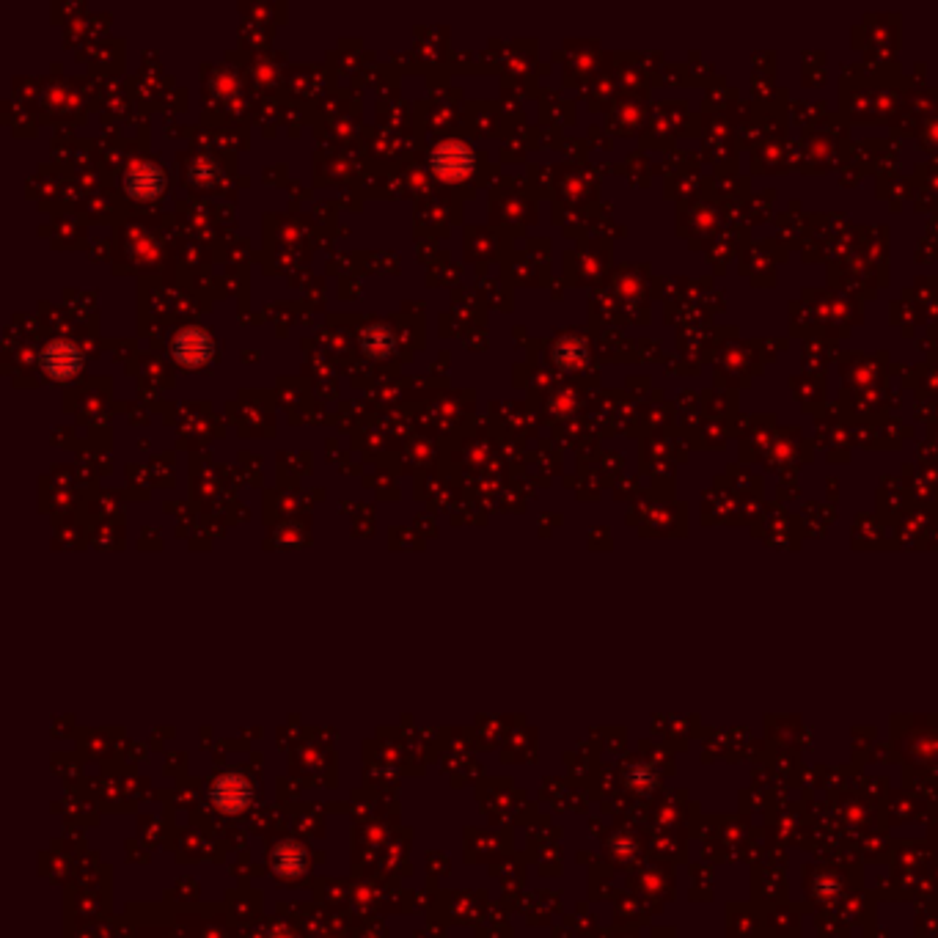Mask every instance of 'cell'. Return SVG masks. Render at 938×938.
Masks as SVG:
<instances>
[{"label":"cell","instance_id":"ee69618b","mask_svg":"<svg viewBox=\"0 0 938 938\" xmlns=\"http://www.w3.org/2000/svg\"><path fill=\"white\" fill-rule=\"evenodd\" d=\"M688 67H691V78H694L696 86H707L710 80L716 78V69H713V64H707L699 50L691 53V64H688Z\"/></svg>","mask_w":938,"mask_h":938},{"label":"cell","instance_id":"1f68e13d","mask_svg":"<svg viewBox=\"0 0 938 938\" xmlns=\"http://www.w3.org/2000/svg\"><path fill=\"white\" fill-rule=\"evenodd\" d=\"M702 416L710 419H727L732 421L738 416V391H718V388H705L702 394Z\"/></svg>","mask_w":938,"mask_h":938},{"label":"cell","instance_id":"60d3db41","mask_svg":"<svg viewBox=\"0 0 938 938\" xmlns=\"http://www.w3.org/2000/svg\"><path fill=\"white\" fill-rule=\"evenodd\" d=\"M801 83H804L806 89H820V86H826L828 72H826V53H820V50H809L801 56Z\"/></svg>","mask_w":938,"mask_h":938},{"label":"cell","instance_id":"74e56055","mask_svg":"<svg viewBox=\"0 0 938 938\" xmlns=\"http://www.w3.org/2000/svg\"><path fill=\"white\" fill-rule=\"evenodd\" d=\"M773 207H776V190L765 188L760 193H751L746 204H743V218L749 226H760L773 218Z\"/></svg>","mask_w":938,"mask_h":938},{"label":"cell","instance_id":"44dd1931","mask_svg":"<svg viewBox=\"0 0 938 938\" xmlns=\"http://www.w3.org/2000/svg\"><path fill=\"white\" fill-rule=\"evenodd\" d=\"M80 366H83V355H80L78 347L72 342H67V339H53V342L42 350V369H45V375L50 377V380H56V383L72 380V377L80 372Z\"/></svg>","mask_w":938,"mask_h":938},{"label":"cell","instance_id":"9a60e30c","mask_svg":"<svg viewBox=\"0 0 938 938\" xmlns=\"http://www.w3.org/2000/svg\"><path fill=\"white\" fill-rule=\"evenodd\" d=\"M793 171V138H765L762 144L751 149V174L757 177H773Z\"/></svg>","mask_w":938,"mask_h":938},{"label":"cell","instance_id":"4316f807","mask_svg":"<svg viewBox=\"0 0 938 938\" xmlns=\"http://www.w3.org/2000/svg\"><path fill=\"white\" fill-rule=\"evenodd\" d=\"M900 372H903V383L916 394V399H933L938 402V364H916V366H905L900 364Z\"/></svg>","mask_w":938,"mask_h":938},{"label":"cell","instance_id":"7bdbcfd3","mask_svg":"<svg viewBox=\"0 0 938 938\" xmlns=\"http://www.w3.org/2000/svg\"><path fill=\"white\" fill-rule=\"evenodd\" d=\"M916 141L930 155V160H938V108L927 116L925 127H922V133H919Z\"/></svg>","mask_w":938,"mask_h":938},{"label":"cell","instance_id":"ffe728a7","mask_svg":"<svg viewBox=\"0 0 938 938\" xmlns=\"http://www.w3.org/2000/svg\"><path fill=\"white\" fill-rule=\"evenodd\" d=\"M166 182V171L155 166V163H149V160L133 163V166L127 168V174H124V190L135 201H152L157 196H163Z\"/></svg>","mask_w":938,"mask_h":938},{"label":"cell","instance_id":"ac0fdd59","mask_svg":"<svg viewBox=\"0 0 938 938\" xmlns=\"http://www.w3.org/2000/svg\"><path fill=\"white\" fill-rule=\"evenodd\" d=\"M749 232H751L749 223H727V229L718 234L713 243L707 245L705 256H707V262L713 265V270H716V276H724V273H727V265L735 259V256L740 259L743 248L751 243Z\"/></svg>","mask_w":938,"mask_h":938},{"label":"cell","instance_id":"603a6c76","mask_svg":"<svg viewBox=\"0 0 938 938\" xmlns=\"http://www.w3.org/2000/svg\"><path fill=\"white\" fill-rule=\"evenodd\" d=\"M839 355H842L839 342L826 339V336H812V339H806L804 347H801V369H804L806 375L826 377L828 366L837 364Z\"/></svg>","mask_w":938,"mask_h":938},{"label":"cell","instance_id":"681fc988","mask_svg":"<svg viewBox=\"0 0 938 938\" xmlns=\"http://www.w3.org/2000/svg\"><path fill=\"white\" fill-rule=\"evenodd\" d=\"M669 372L680 377H696L702 372V364H694V361H688V358H677L674 364H669Z\"/></svg>","mask_w":938,"mask_h":938},{"label":"cell","instance_id":"ab89813d","mask_svg":"<svg viewBox=\"0 0 938 938\" xmlns=\"http://www.w3.org/2000/svg\"><path fill=\"white\" fill-rule=\"evenodd\" d=\"M790 336L795 339H812L817 336V320L812 306L806 300H793L790 303Z\"/></svg>","mask_w":938,"mask_h":938},{"label":"cell","instance_id":"5bb4252c","mask_svg":"<svg viewBox=\"0 0 938 938\" xmlns=\"http://www.w3.org/2000/svg\"><path fill=\"white\" fill-rule=\"evenodd\" d=\"M853 430V446H864V449H900V443L914 435L911 427H905L900 419H878L867 421V424H850Z\"/></svg>","mask_w":938,"mask_h":938},{"label":"cell","instance_id":"b9f144b4","mask_svg":"<svg viewBox=\"0 0 938 938\" xmlns=\"http://www.w3.org/2000/svg\"><path fill=\"white\" fill-rule=\"evenodd\" d=\"M914 188L930 196H938V160H925L914 166Z\"/></svg>","mask_w":938,"mask_h":938},{"label":"cell","instance_id":"d4e9b609","mask_svg":"<svg viewBox=\"0 0 938 938\" xmlns=\"http://www.w3.org/2000/svg\"><path fill=\"white\" fill-rule=\"evenodd\" d=\"M861 254L864 259L870 262L872 270L883 278V281H889V273H886V262H889V232H886V226H861Z\"/></svg>","mask_w":938,"mask_h":938},{"label":"cell","instance_id":"2e32d148","mask_svg":"<svg viewBox=\"0 0 938 938\" xmlns=\"http://www.w3.org/2000/svg\"><path fill=\"white\" fill-rule=\"evenodd\" d=\"M212 350H215L212 336L204 331V328H199V325H188V328L177 331V336L171 339V355H174V361L188 366V369L207 364L212 358Z\"/></svg>","mask_w":938,"mask_h":938},{"label":"cell","instance_id":"4dcf8cb0","mask_svg":"<svg viewBox=\"0 0 938 938\" xmlns=\"http://www.w3.org/2000/svg\"><path fill=\"white\" fill-rule=\"evenodd\" d=\"M553 361L564 372H575V369H584L589 361V347L581 336H562L556 347H553Z\"/></svg>","mask_w":938,"mask_h":938},{"label":"cell","instance_id":"4fadbf2b","mask_svg":"<svg viewBox=\"0 0 938 938\" xmlns=\"http://www.w3.org/2000/svg\"><path fill=\"white\" fill-rule=\"evenodd\" d=\"M432 174L441 179V182H463L471 177V171L476 166V155L471 146L465 141H443L435 146V152L430 157Z\"/></svg>","mask_w":938,"mask_h":938},{"label":"cell","instance_id":"d590c367","mask_svg":"<svg viewBox=\"0 0 938 938\" xmlns=\"http://www.w3.org/2000/svg\"><path fill=\"white\" fill-rule=\"evenodd\" d=\"M361 350H364L369 358H375V361L388 358V355L394 353V333H391V328H388V325H380V322L364 328V333H361Z\"/></svg>","mask_w":938,"mask_h":938},{"label":"cell","instance_id":"bcb514c9","mask_svg":"<svg viewBox=\"0 0 938 938\" xmlns=\"http://www.w3.org/2000/svg\"><path fill=\"white\" fill-rule=\"evenodd\" d=\"M776 496H779L782 504H793V501L801 498V487H798V482H795V476H784V479H779Z\"/></svg>","mask_w":938,"mask_h":938},{"label":"cell","instance_id":"d6986e66","mask_svg":"<svg viewBox=\"0 0 938 938\" xmlns=\"http://www.w3.org/2000/svg\"><path fill=\"white\" fill-rule=\"evenodd\" d=\"M740 496L729 487L727 476H716L713 487L702 493V523H732L738 515Z\"/></svg>","mask_w":938,"mask_h":938},{"label":"cell","instance_id":"f1b7e54d","mask_svg":"<svg viewBox=\"0 0 938 938\" xmlns=\"http://www.w3.org/2000/svg\"><path fill=\"white\" fill-rule=\"evenodd\" d=\"M875 193H878V199L889 201L894 212H900L903 210V201H914V179L903 177L900 171L881 174V177H878V185H875Z\"/></svg>","mask_w":938,"mask_h":938},{"label":"cell","instance_id":"9c48e42d","mask_svg":"<svg viewBox=\"0 0 938 938\" xmlns=\"http://www.w3.org/2000/svg\"><path fill=\"white\" fill-rule=\"evenodd\" d=\"M812 457H815V441L804 438V432L798 427H779L760 463L765 474H776L784 479V476L798 474V468L812 463Z\"/></svg>","mask_w":938,"mask_h":938},{"label":"cell","instance_id":"8fae6325","mask_svg":"<svg viewBox=\"0 0 938 938\" xmlns=\"http://www.w3.org/2000/svg\"><path fill=\"white\" fill-rule=\"evenodd\" d=\"M787 256H790V251L776 237H765L760 243H749L738 259L740 276L749 278L757 289H771L776 284L779 265H784Z\"/></svg>","mask_w":938,"mask_h":938},{"label":"cell","instance_id":"836d02e7","mask_svg":"<svg viewBox=\"0 0 938 938\" xmlns=\"http://www.w3.org/2000/svg\"><path fill=\"white\" fill-rule=\"evenodd\" d=\"M938 523V504H914L908 509V515L900 520V537H927L930 531L936 529Z\"/></svg>","mask_w":938,"mask_h":938},{"label":"cell","instance_id":"7a4b0ae2","mask_svg":"<svg viewBox=\"0 0 938 938\" xmlns=\"http://www.w3.org/2000/svg\"><path fill=\"white\" fill-rule=\"evenodd\" d=\"M850 122L839 113H831L823 127L793 138V171L823 174L839 171L850 157Z\"/></svg>","mask_w":938,"mask_h":938},{"label":"cell","instance_id":"5b68a950","mask_svg":"<svg viewBox=\"0 0 938 938\" xmlns=\"http://www.w3.org/2000/svg\"><path fill=\"white\" fill-rule=\"evenodd\" d=\"M850 39L856 53H867V67H892L900 50V14H867Z\"/></svg>","mask_w":938,"mask_h":938},{"label":"cell","instance_id":"e575fe53","mask_svg":"<svg viewBox=\"0 0 938 938\" xmlns=\"http://www.w3.org/2000/svg\"><path fill=\"white\" fill-rule=\"evenodd\" d=\"M724 476H727L729 487H732L740 498H762V493H765V482H762L760 474L751 471V465H729L727 471H724Z\"/></svg>","mask_w":938,"mask_h":938},{"label":"cell","instance_id":"f546056e","mask_svg":"<svg viewBox=\"0 0 938 938\" xmlns=\"http://www.w3.org/2000/svg\"><path fill=\"white\" fill-rule=\"evenodd\" d=\"M828 116V105L823 100H795L790 102V127L801 133H812L817 127H823Z\"/></svg>","mask_w":938,"mask_h":938},{"label":"cell","instance_id":"8d00e7d4","mask_svg":"<svg viewBox=\"0 0 938 938\" xmlns=\"http://www.w3.org/2000/svg\"><path fill=\"white\" fill-rule=\"evenodd\" d=\"M889 322H892V325H897V328L903 331V336H914L916 328L927 325L925 311L919 309L914 300L905 298V295L897 300V303H892V306H889Z\"/></svg>","mask_w":938,"mask_h":938},{"label":"cell","instance_id":"7402d4cb","mask_svg":"<svg viewBox=\"0 0 938 938\" xmlns=\"http://www.w3.org/2000/svg\"><path fill=\"white\" fill-rule=\"evenodd\" d=\"M705 193L710 199H716L718 204H724V207L735 204V201H746L751 196L749 177H740L738 166L716 168L705 179Z\"/></svg>","mask_w":938,"mask_h":938},{"label":"cell","instance_id":"3957f363","mask_svg":"<svg viewBox=\"0 0 938 938\" xmlns=\"http://www.w3.org/2000/svg\"><path fill=\"white\" fill-rule=\"evenodd\" d=\"M710 364L718 391H740L749 388L754 377L762 375L765 358L757 339H729L718 347Z\"/></svg>","mask_w":938,"mask_h":938},{"label":"cell","instance_id":"7c38bea8","mask_svg":"<svg viewBox=\"0 0 938 938\" xmlns=\"http://www.w3.org/2000/svg\"><path fill=\"white\" fill-rule=\"evenodd\" d=\"M839 375H842V388H881L892 383V361L889 355L875 353H842L839 355Z\"/></svg>","mask_w":938,"mask_h":938},{"label":"cell","instance_id":"277c9868","mask_svg":"<svg viewBox=\"0 0 938 938\" xmlns=\"http://www.w3.org/2000/svg\"><path fill=\"white\" fill-rule=\"evenodd\" d=\"M801 300H806L817 320V336H826L834 342L848 339L856 325L864 322V309L859 300L839 295L834 289H806Z\"/></svg>","mask_w":938,"mask_h":938},{"label":"cell","instance_id":"6da1fadb","mask_svg":"<svg viewBox=\"0 0 938 938\" xmlns=\"http://www.w3.org/2000/svg\"><path fill=\"white\" fill-rule=\"evenodd\" d=\"M908 89L903 69L867 67L864 61L845 64L839 78V116L850 124H889L900 111Z\"/></svg>","mask_w":938,"mask_h":938},{"label":"cell","instance_id":"e0dca14e","mask_svg":"<svg viewBox=\"0 0 938 938\" xmlns=\"http://www.w3.org/2000/svg\"><path fill=\"white\" fill-rule=\"evenodd\" d=\"M875 504H878L875 515L886 526H897L908 515V509L914 507L903 476H881V485H878V493H875Z\"/></svg>","mask_w":938,"mask_h":938},{"label":"cell","instance_id":"f35d334b","mask_svg":"<svg viewBox=\"0 0 938 938\" xmlns=\"http://www.w3.org/2000/svg\"><path fill=\"white\" fill-rule=\"evenodd\" d=\"M837 518V509L834 504H817L809 501L801 509V523H804V534H826L828 526Z\"/></svg>","mask_w":938,"mask_h":938},{"label":"cell","instance_id":"8992f818","mask_svg":"<svg viewBox=\"0 0 938 938\" xmlns=\"http://www.w3.org/2000/svg\"><path fill=\"white\" fill-rule=\"evenodd\" d=\"M677 138H702V116L691 113V105L685 100L658 102L652 111L644 146L669 155Z\"/></svg>","mask_w":938,"mask_h":938},{"label":"cell","instance_id":"d6a6232c","mask_svg":"<svg viewBox=\"0 0 938 938\" xmlns=\"http://www.w3.org/2000/svg\"><path fill=\"white\" fill-rule=\"evenodd\" d=\"M735 102H740V91L732 89L724 75H716L705 86L702 113H727Z\"/></svg>","mask_w":938,"mask_h":938},{"label":"cell","instance_id":"30bf717a","mask_svg":"<svg viewBox=\"0 0 938 938\" xmlns=\"http://www.w3.org/2000/svg\"><path fill=\"white\" fill-rule=\"evenodd\" d=\"M702 149L699 155L713 168L738 166V130L729 119V113H702Z\"/></svg>","mask_w":938,"mask_h":938},{"label":"cell","instance_id":"c3c4849f","mask_svg":"<svg viewBox=\"0 0 938 938\" xmlns=\"http://www.w3.org/2000/svg\"><path fill=\"white\" fill-rule=\"evenodd\" d=\"M751 61H754V69H757V72L776 75V53H771V50H768V53H765V50H762V53H754Z\"/></svg>","mask_w":938,"mask_h":938},{"label":"cell","instance_id":"484cf974","mask_svg":"<svg viewBox=\"0 0 938 938\" xmlns=\"http://www.w3.org/2000/svg\"><path fill=\"white\" fill-rule=\"evenodd\" d=\"M787 386H790V391H793V397L798 399V405H801L806 413H812V416H815L817 410L823 408V405H828L826 402L828 383L823 375H806V372H801V375L790 377V383H787Z\"/></svg>","mask_w":938,"mask_h":938},{"label":"cell","instance_id":"83f0119b","mask_svg":"<svg viewBox=\"0 0 938 938\" xmlns=\"http://www.w3.org/2000/svg\"><path fill=\"white\" fill-rule=\"evenodd\" d=\"M705 179L707 177L702 174V168L685 171L680 177H669L666 179V199L677 201V207L702 199L705 196Z\"/></svg>","mask_w":938,"mask_h":938},{"label":"cell","instance_id":"7dc6e473","mask_svg":"<svg viewBox=\"0 0 938 938\" xmlns=\"http://www.w3.org/2000/svg\"><path fill=\"white\" fill-rule=\"evenodd\" d=\"M757 342H760V350H762V358H765V364H771V361H776V358H779V353H784V350H787V339H757Z\"/></svg>","mask_w":938,"mask_h":938},{"label":"cell","instance_id":"ba28073f","mask_svg":"<svg viewBox=\"0 0 938 938\" xmlns=\"http://www.w3.org/2000/svg\"><path fill=\"white\" fill-rule=\"evenodd\" d=\"M837 405L850 424H867L889 419L892 410L903 405V397L900 391H894L892 383L881 388H839Z\"/></svg>","mask_w":938,"mask_h":938},{"label":"cell","instance_id":"cb8c5ba5","mask_svg":"<svg viewBox=\"0 0 938 938\" xmlns=\"http://www.w3.org/2000/svg\"><path fill=\"white\" fill-rule=\"evenodd\" d=\"M776 229H779V240L787 251H793V248H804L806 237H809V229H812V221H809V212H801V204L798 201H790V207L784 215L776 218Z\"/></svg>","mask_w":938,"mask_h":938},{"label":"cell","instance_id":"f907efd6","mask_svg":"<svg viewBox=\"0 0 938 938\" xmlns=\"http://www.w3.org/2000/svg\"><path fill=\"white\" fill-rule=\"evenodd\" d=\"M837 476H831V479H828V490H831V496H828V504H837Z\"/></svg>","mask_w":938,"mask_h":938},{"label":"cell","instance_id":"52a82bcc","mask_svg":"<svg viewBox=\"0 0 938 938\" xmlns=\"http://www.w3.org/2000/svg\"><path fill=\"white\" fill-rule=\"evenodd\" d=\"M727 229V215H724V204H718L710 196L691 201L677 207V234L688 240L691 251H705L707 245L716 240L718 234Z\"/></svg>","mask_w":938,"mask_h":938},{"label":"cell","instance_id":"f6af8a7d","mask_svg":"<svg viewBox=\"0 0 938 938\" xmlns=\"http://www.w3.org/2000/svg\"><path fill=\"white\" fill-rule=\"evenodd\" d=\"M663 83H674V86H688V83H694L691 67H688V64H666V67H663Z\"/></svg>","mask_w":938,"mask_h":938}]
</instances>
